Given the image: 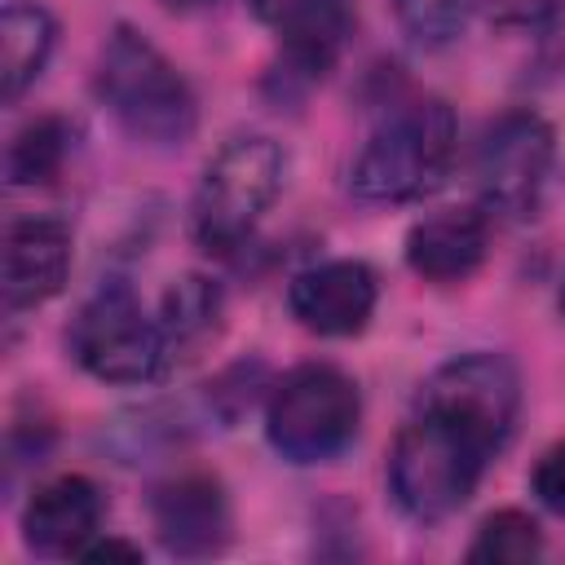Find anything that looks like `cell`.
<instances>
[{
  "label": "cell",
  "instance_id": "obj_1",
  "mask_svg": "<svg viewBox=\"0 0 565 565\" xmlns=\"http://www.w3.org/2000/svg\"><path fill=\"white\" fill-rule=\"evenodd\" d=\"M93 88L115 124L146 146H181L199 124L185 75L132 26H115L102 44Z\"/></svg>",
  "mask_w": 565,
  "mask_h": 565
},
{
  "label": "cell",
  "instance_id": "obj_2",
  "mask_svg": "<svg viewBox=\"0 0 565 565\" xmlns=\"http://www.w3.org/2000/svg\"><path fill=\"white\" fill-rule=\"evenodd\" d=\"M499 450L486 446L477 433H468L463 424L437 415V411H419L393 441L388 450V490L393 503L411 516V521H441L450 512H459L486 463Z\"/></svg>",
  "mask_w": 565,
  "mask_h": 565
},
{
  "label": "cell",
  "instance_id": "obj_3",
  "mask_svg": "<svg viewBox=\"0 0 565 565\" xmlns=\"http://www.w3.org/2000/svg\"><path fill=\"white\" fill-rule=\"evenodd\" d=\"M455 154V115L424 97L388 115L353 159L349 185L366 203H411L441 185Z\"/></svg>",
  "mask_w": 565,
  "mask_h": 565
},
{
  "label": "cell",
  "instance_id": "obj_4",
  "mask_svg": "<svg viewBox=\"0 0 565 565\" xmlns=\"http://www.w3.org/2000/svg\"><path fill=\"white\" fill-rule=\"evenodd\" d=\"M282 172H287V159H282L278 141H269L260 132L225 141L216 150V159L203 168V181L194 190V207H190L194 243L216 256L243 247L247 234L274 207V199L282 190Z\"/></svg>",
  "mask_w": 565,
  "mask_h": 565
},
{
  "label": "cell",
  "instance_id": "obj_5",
  "mask_svg": "<svg viewBox=\"0 0 565 565\" xmlns=\"http://www.w3.org/2000/svg\"><path fill=\"white\" fill-rule=\"evenodd\" d=\"M362 419L358 384L331 362H300L265 402V437L291 463L335 459Z\"/></svg>",
  "mask_w": 565,
  "mask_h": 565
},
{
  "label": "cell",
  "instance_id": "obj_6",
  "mask_svg": "<svg viewBox=\"0 0 565 565\" xmlns=\"http://www.w3.org/2000/svg\"><path fill=\"white\" fill-rule=\"evenodd\" d=\"M66 344L71 358L102 384H146L172 366L163 327L146 318L141 300L124 282H106L79 305Z\"/></svg>",
  "mask_w": 565,
  "mask_h": 565
},
{
  "label": "cell",
  "instance_id": "obj_7",
  "mask_svg": "<svg viewBox=\"0 0 565 565\" xmlns=\"http://www.w3.org/2000/svg\"><path fill=\"white\" fill-rule=\"evenodd\" d=\"M552 159H556V137L547 119H539L534 110L499 115L481 132L477 159H472L481 207L499 216H530L547 185Z\"/></svg>",
  "mask_w": 565,
  "mask_h": 565
},
{
  "label": "cell",
  "instance_id": "obj_8",
  "mask_svg": "<svg viewBox=\"0 0 565 565\" xmlns=\"http://www.w3.org/2000/svg\"><path fill=\"white\" fill-rule=\"evenodd\" d=\"M419 411H437L477 433L486 446L503 450L521 415V380L499 353H463L428 375Z\"/></svg>",
  "mask_w": 565,
  "mask_h": 565
},
{
  "label": "cell",
  "instance_id": "obj_9",
  "mask_svg": "<svg viewBox=\"0 0 565 565\" xmlns=\"http://www.w3.org/2000/svg\"><path fill=\"white\" fill-rule=\"evenodd\" d=\"M150 521L172 556H216L230 543L234 516L225 486L207 472H181L150 494Z\"/></svg>",
  "mask_w": 565,
  "mask_h": 565
},
{
  "label": "cell",
  "instance_id": "obj_10",
  "mask_svg": "<svg viewBox=\"0 0 565 565\" xmlns=\"http://www.w3.org/2000/svg\"><path fill=\"white\" fill-rule=\"evenodd\" d=\"M291 318L313 335H358L375 313V274L362 260H327L291 278Z\"/></svg>",
  "mask_w": 565,
  "mask_h": 565
},
{
  "label": "cell",
  "instance_id": "obj_11",
  "mask_svg": "<svg viewBox=\"0 0 565 565\" xmlns=\"http://www.w3.org/2000/svg\"><path fill=\"white\" fill-rule=\"evenodd\" d=\"M71 274V230L53 216L13 221L4 234V309H35L66 287Z\"/></svg>",
  "mask_w": 565,
  "mask_h": 565
},
{
  "label": "cell",
  "instance_id": "obj_12",
  "mask_svg": "<svg viewBox=\"0 0 565 565\" xmlns=\"http://www.w3.org/2000/svg\"><path fill=\"white\" fill-rule=\"evenodd\" d=\"M102 512H106L102 490L79 472H62L26 499L22 543L35 556H79V547L97 534Z\"/></svg>",
  "mask_w": 565,
  "mask_h": 565
},
{
  "label": "cell",
  "instance_id": "obj_13",
  "mask_svg": "<svg viewBox=\"0 0 565 565\" xmlns=\"http://www.w3.org/2000/svg\"><path fill=\"white\" fill-rule=\"evenodd\" d=\"M490 247V225L477 207H441L411 225L406 265L428 282H463Z\"/></svg>",
  "mask_w": 565,
  "mask_h": 565
},
{
  "label": "cell",
  "instance_id": "obj_14",
  "mask_svg": "<svg viewBox=\"0 0 565 565\" xmlns=\"http://www.w3.org/2000/svg\"><path fill=\"white\" fill-rule=\"evenodd\" d=\"M247 9L278 35L287 57L305 71H327L353 26L349 0H247Z\"/></svg>",
  "mask_w": 565,
  "mask_h": 565
},
{
  "label": "cell",
  "instance_id": "obj_15",
  "mask_svg": "<svg viewBox=\"0 0 565 565\" xmlns=\"http://www.w3.org/2000/svg\"><path fill=\"white\" fill-rule=\"evenodd\" d=\"M57 26L40 4H9L0 18V84L4 102H18L44 71Z\"/></svg>",
  "mask_w": 565,
  "mask_h": 565
},
{
  "label": "cell",
  "instance_id": "obj_16",
  "mask_svg": "<svg viewBox=\"0 0 565 565\" xmlns=\"http://www.w3.org/2000/svg\"><path fill=\"white\" fill-rule=\"evenodd\" d=\"M163 340L168 358H194L221 331V287L203 274H185L163 291Z\"/></svg>",
  "mask_w": 565,
  "mask_h": 565
},
{
  "label": "cell",
  "instance_id": "obj_17",
  "mask_svg": "<svg viewBox=\"0 0 565 565\" xmlns=\"http://www.w3.org/2000/svg\"><path fill=\"white\" fill-rule=\"evenodd\" d=\"M66 124L57 115H40L31 119L13 141H9V154H4V172L13 185H49L57 172H62V159H66Z\"/></svg>",
  "mask_w": 565,
  "mask_h": 565
},
{
  "label": "cell",
  "instance_id": "obj_18",
  "mask_svg": "<svg viewBox=\"0 0 565 565\" xmlns=\"http://www.w3.org/2000/svg\"><path fill=\"white\" fill-rule=\"evenodd\" d=\"M539 552H543L539 521L516 508H503L481 521V530L468 547V561H534Z\"/></svg>",
  "mask_w": 565,
  "mask_h": 565
},
{
  "label": "cell",
  "instance_id": "obj_19",
  "mask_svg": "<svg viewBox=\"0 0 565 565\" xmlns=\"http://www.w3.org/2000/svg\"><path fill=\"white\" fill-rule=\"evenodd\" d=\"M393 13L402 22V31L411 35V44L441 49L468 26L472 0H393Z\"/></svg>",
  "mask_w": 565,
  "mask_h": 565
},
{
  "label": "cell",
  "instance_id": "obj_20",
  "mask_svg": "<svg viewBox=\"0 0 565 565\" xmlns=\"http://www.w3.org/2000/svg\"><path fill=\"white\" fill-rule=\"evenodd\" d=\"M530 490L539 494L543 508L565 516V441H556L552 450H543V459L530 472Z\"/></svg>",
  "mask_w": 565,
  "mask_h": 565
},
{
  "label": "cell",
  "instance_id": "obj_21",
  "mask_svg": "<svg viewBox=\"0 0 565 565\" xmlns=\"http://www.w3.org/2000/svg\"><path fill=\"white\" fill-rule=\"evenodd\" d=\"M79 561H141V547L137 543H124V539H88L79 547Z\"/></svg>",
  "mask_w": 565,
  "mask_h": 565
},
{
  "label": "cell",
  "instance_id": "obj_22",
  "mask_svg": "<svg viewBox=\"0 0 565 565\" xmlns=\"http://www.w3.org/2000/svg\"><path fill=\"white\" fill-rule=\"evenodd\" d=\"M168 9H177V13H190V9H203V4H212V0H163Z\"/></svg>",
  "mask_w": 565,
  "mask_h": 565
},
{
  "label": "cell",
  "instance_id": "obj_23",
  "mask_svg": "<svg viewBox=\"0 0 565 565\" xmlns=\"http://www.w3.org/2000/svg\"><path fill=\"white\" fill-rule=\"evenodd\" d=\"M561 313H565V282H561Z\"/></svg>",
  "mask_w": 565,
  "mask_h": 565
}]
</instances>
